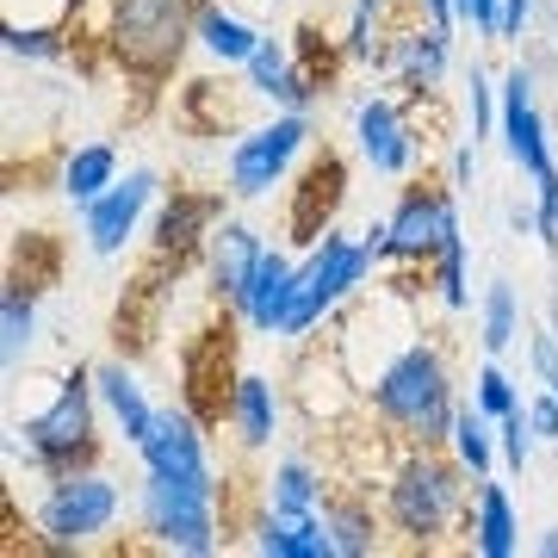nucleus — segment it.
<instances>
[{
    "label": "nucleus",
    "mask_w": 558,
    "mask_h": 558,
    "mask_svg": "<svg viewBox=\"0 0 558 558\" xmlns=\"http://www.w3.org/2000/svg\"><path fill=\"white\" fill-rule=\"evenodd\" d=\"M534 553H539V558H558V527H546V534L534 539Z\"/></svg>",
    "instance_id": "c03bdc74"
},
{
    "label": "nucleus",
    "mask_w": 558,
    "mask_h": 558,
    "mask_svg": "<svg viewBox=\"0 0 558 558\" xmlns=\"http://www.w3.org/2000/svg\"><path fill=\"white\" fill-rule=\"evenodd\" d=\"M223 199H230V193H186V186H174V193L161 199V211H156V230H149L156 260L205 255V236L223 223Z\"/></svg>",
    "instance_id": "dca6fc26"
},
{
    "label": "nucleus",
    "mask_w": 558,
    "mask_h": 558,
    "mask_svg": "<svg viewBox=\"0 0 558 558\" xmlns=\"http://www.w3.org/2000/svg\"><path fill=\"white\" fill-rule=\"evenodd\" d=\"M311 137H317L311 112H274L267 124H248L236 137V149H230V161H223V193L242 205L274 199L286 186V174L311 156Z\"/></svg>",
    "instance_id": "6e6552de"
},
{
    "label": "nucleus",
    "mask_w": 558,
    "mask_h": 558,
    "mask_svg": "<svg viewBox=\"0 0 558 558\" xmlns=\"http://www.w3.org/2000/svg\"><path fill=\"white\" fill-rule=\"evenodd\" d=\"M94 385H100V403H106V416H112V428H119V440L137 453L143 440H149V428H156V403L143 398L131 360H100Z\"/></svg>",
    "instance_id": "412c9836"
},
{
    "label": "nucleus",
    "mask_w": 558,
    "mask_h": 558,
    "mask_svg": "<svg viewBox=\"0 0 558 558\" xmlns=\"http://www.w3.org/2000/svg\"><path fill=\"white\" fill-rule=\"evenodd\" d=\"M354 149L385 180L422 174V131L398 94H366V100H354Z\"/></svg>",
    "instance_id": "9d476101"
},
{
    "label": "nucleus",
    "mask_w": 558,
    "mask_h": 558,
    "mask_svg": "<svg viewBox=\"0 0 558 558\" xmlns=\"http://www.w3.org/2000/svg\"><path fill=\"white\" fill-rule=\"evenodd\" d=\"M119 515H124V497L100 465L44 478V497L32 502L38 546H50V553H87V546H100V539L119 527Z\"/></svg>",
    "instance_id": "0eeeda50"
},
{
    "label": "nucleus",
    "mask_w": 558,
    "mask_h": 558,
    "mask_svg": "<svg viewBox=\"0 0 558 558\" xmlns=\"http://www.w3.org/2000/svg\"><path fill=\"white\" fill-rule=\"evenodd\" d=\"M527 422H534L539 440H558V391H546V385H539L534 398H527Z\"/></svg>",
    "instance_id": "58836bf2"
},
{
    "label": "nucleus",
    "mask_w": 558,
    "mask_h": 558,
    "mask_svg": "<svg viewBox=\"0 0 558 558\" xmlns=\"http://www.w3.org/2000/svg\"><path fill=\"white\" fill-rule=\"evenodd\" d=\"M137 534L156 553L180 558H211L223 546V515H218V478H137Z\"/></svg>",
    "instance_id": "39448f33"
},
{
    "label": "nucleus",
    "mask_w": 558,
    "mask_h": 558,
    "mask_svg": "<svg viewBox=\"0 0 558 558\" xmlns=\"http://www.w3.org/2000/svg\"><path fill=\"white\" fill-rule=\"evenodd\" d=\"M428 286H435L440 311H472V267H465V230L447 223V236H440L435 260H428Z\"/></svg>",
    "instance_id": "c85d7f7f"
},
{
    "label": "nucleus",
    "mask_w": 558,
    "mask_h": 558,
    "mask_svg": "<svg viewBox=\"0 0 558 558\" xmlns=\"http://www.w3.org/2000/svg\"><path fill=\"white\" fill-rule=\"evenodd\" d=\"M119 174H124L119 143H106V137H100V143H81V149H69V156H62V180H57V186H62V199L81 211V205L100 199V193H106V186H112Z\"/></svg>",
    "instance_id": "393cba45"
},
{
    "label": "nucleus",
    "mask_w": 558,
    "mask_h": 558,
    "mask_svg": "<svg viewBox=\"0 0 558 558\" xmlns=\"http://www.w3.org/2000/svg\"><path fill=\"white\" fill-rule=\"evenodd\" d=\"M502 87V119H497V137H502V156L515 161L527 180H546L558 174V149H553V124L539 112V94H534V69L515 62L509 75L497 81Z\"/></svg>",
    "instance_id": "9b49d317"
},
{
    "label": "nucleus",
    "mask_w": 558,
    "mask_h": 558,
    "mask_svg": "<svg viewBox=\"0 0 558 558\" xmlns=\"http://www.w3.org/2000/svg\"><path fill=\"white\" fill-rule=\"evenodd\" d=\"M161 199V174L156 168H131L106 186L94 205H81V242L94 260H119L124 242L143 230V211Z\"/></svg>",
    "instance_id": "f8f14e48"
},
{
    "label": "nucleus",
    "mask_w": 558,
    "mask_h": 558,
    "mask_svg": "<svg viewBox=\"0 0 558 558\" xmlns=\"http://www.w3.org/2000/svg\"><path fill=\"white\" fill-rule=\"evenodd\" d=\"M299 186L304 193H299V205H292V242L311 248L323 230H336V205H341V193H348V168H341L336 149H323V156L304 168Z\"/></svg>",
    "instance_id": "6ab92c4d"
},
{
    "label": "nucleus",
    "mask_w": 558,
    "mask_h": 558,
    "mask_svg": "<svg viewBox=\"0 0 558 558\" xmlns=\"http://www.w3.org/2000/svg\"><path fill=\"white\" fill-rule=\"evenodd\" d=\"M472 403H478L484 416H509V410H521L527 398H521L515 379L497 366V354H484V366L472 373Z\"/></svg>",
    "instance_id": "473e14b6"
},
{
    "label": "nucleus",
    "mask_w": 558,
    "mask_h": 558,
    "mask_svg": "<svg viewBox=\"0 0 558 558\" xmlns=\"http://www.w3.org/2000/svg\"><path fill=\"white\" fill-rule=\"evenodd\" d=\"M32 341H38V286H32V274H13L0 292V360H7V373L32 354Z\"/></svg>",
    "instance_id": "bb28decb"
},
{
    "label": "nucleus",
    "mask_w": 558,
    "mask_h": 558,
    "mask_svg": "<svg viewBox=\"0 0 558 558\" xmlns=\"http://www.w3.org/2000/svg\"><path fill=\"white\" fill-rule=\"evenodd\" d=\"M360 398L366 410L403 440V447H447L453 435V416H459V385H453V366L440 354L428 329H410L391 360H379L366 379H360Z\"/></svg>",
    "instance_id": "f257e3e1"
},
{
    "label": "nucleus",
    "mask_w": 558,
    "mask_h": 558,
    "mask_svg": "<svg viewBox=\"0 0 558 558\" xmlns=\"http://www.w3.org/2000/svg\"><path fill=\"white\" fill-rule=\"evenodd\" d=\"M199 25V0H112L106 13V50L131 81L161 87L174 81L186 44Z\"/></svg>",
    "instance_id": "20e7f679"
},
{
    "label": "nucleus",
    "mask_w": 558,
    "mask_h": 558,
    "mask_svg": "<svg viewBox=\"0 0 558 558\" xmlns=\"http://www.w3.org/2000/svg\"><path fill=\"white\" fill-rule=\"evenodd\" d=\"M137 459H143V472H156V478H218L205 422L193 416L186 403L156 410V428H149V440L137 447Z\"/></svg>",
    "instance_id": "4468645a"
},
{
    "label": "nucleus",
    "mask_w": 558,
    "mask_h": 558,
    "mask_svg": "<svg viewBox=\"0 0 558 558\" xmlns=\"http://www.w3.org/2000/svg\"><path fill=\"white\" fill-rule=\"evenodd\" d=\"M292 299H299V260L286 255L279 242H267V255H260L255 279H248V292L230 304V317H236L248 336L274 341L279 329H286V317H292Z\"/></svg>",
    "instance_id": "2eb2a0df"
},
{
    "label": "nucleus",
    "mask_w": 558,
    "mask_h": 558,
    "mask_svg": "<svg viewBox=\"0 0 558 558\" xmlns=\"http://www.w3.org/2000/svg\"><path fill=\"white\" fill-rule=\"evenodd\" d=\"M416 7L440 25V32H459V7H453V0H416Z\"/></svg>",
    "instance_id": "a19ab883"
},
{
    "label": "nucleus",
    "mask_w": 558,
    "mask_h": 558,
    "mask_svg": "<svg viewBox=\"0 0 558 558\" xmlns=\"http://www.w3.org/2000/svg\"><path fill=\"white\" fill-rule=\"evenodd\" d=\"M472 484L478 478L447 447H403L379 490L385 534H398V546L410 553L447 546V534H465L472 521Z\"/></svg>",
    "instance_id": "f03ea898"
},
{
    "label": "nucleus",
    "mask_w": 558,
    "mask_h": 558,
    "mask_svg": "<svg viewBox=\"0 0 558 558\" xmlns=\"http://www.w3.org/2000/svg\"><path fill=\"white\" fill-rule=\"evenodd\" d=\"M472 174H478V143L459 137L453 149H447V186L459 193V186H472Z\"/></svg>",
    "instance_id": "4c0bfd02"
},
{
    "label": "nucleus",
    "mask_w": 558,
    "mask_h": 558,
    "mask_svg": "<svg viewBox=\"0 0 558 558\" xmlns=\"http://www.w3.org/2000/svg\"><path fill=\"white\" fill-rule=\"evenodd\" d=\"M527 366L546 391H558V329H527Z\"/></svg>",
    "instance_id": "c9c22d12"
},
{
    "label": "nucleus",
    "mask_w": 558,
    "mask_h": 558,
    "mask_svg": "<svg viewBox=\"0 0 558 558\" xmlns=\"http://www.w3.org/2000/svg\"><path fill=\"white\" fill-rule=\"evenodd\" d=\"M497 447H502V465H509V472H527V459H534V447H539L534 422H527V403L509 410V416H497Z\"/></svg>",
    "instance_id": "f704fd0d"
},
{
    "label": "nucleus",
    "mask_w": 558,
    "mask_h": 558,
    "mask_svg": "<svg viewBox=\"0 0 558 558\" xmlns=\"http://www.w3.org/2000/svg\"><path fill=\"white\" fill-rule=\"evenodd\" d=\"M0 44H7V57H25V62H62V57H69V38H62L57 25L7 20V25H0Z\"/></svg>",
    "instance_id": "7c9ffc66"
},
{
    "label": "nucleus",
    "mask_w": 558,
    "mask_h": 558,
    "mask_svg": "<svg viewBox=\"0 0 558 558\" xmlns=\"http://www.w3.org/2000/svg\"><path fill=\"white\" fill-rule=\"evenodd\" d=\"M267 32H255L248 20H236L223 0H199V25H193V44H199L205 57L218 62V69H242V62L255 57V44Z\"/></svg>",
    "instance_id": "b1692460"
},
{
    "label": "nucleus",
    "mask_w": 558,
    "mask_h": 558,
    "mask_svg": "<svg viewBox=\"0 0 558 558\" xmlns=\"http://www.w3.org/2000/svg\"><path fill=\"white\" fill-rule=\"evenodd\" d=\"M465 539H472V553H478V558H515L521 553L515 497H509L497 478H478V490H472V521H465Z\"/></svg>",
    "instance_id": "4be33fe9"
},
{
    "label": "nucleus",
    "mask_w": 558,
    "mask_h": 558,
    "mask_svg": "<svg viewBox=\"0 0 558 558\" xmlns=\"http://www.w3.org/2000/svg\"><path fill=\"white\" fill-rule=\"evenodd\" d=\"M373 267H379V260H373V248H366L360 236L323 230L299 260V299H292V317H286L279 341H304L311 329H323L341 304L360 299V286L373 279Z\"/></svg>",
    "instance_id": "423d86ee"
},
{
    "label": "nucleus",
    "mask_w": 558,
    "mask_h": 558,
    "mask_svg": "<svg viewBox=\"0 0 558 558\" xmlns=\"http://www.w3.org/2000/svg\"><path fill=\"white\" fill-rule=\"evenodd\" d=\"M100 385L94 366H75L62 391L50 398V410L25 422H7V459L38 472V478H62V472H87L100 465Z\"/></svg>",
    "instance_id": "7ed1b4c3"
},
{
    "label": "nucleus",
    "mask_w": 558,
    "mask_h": 558,
    "mask_svg": "<svg viewBox=\"0 0 558 558\" xmlns=\"http://www.w3.org/2000/svg\"><path fill=\"white\" fill-rule=\"evenodd\" d=\"M248 546L260 558H341L323 509H311V515H274V509H260Z\"/></svg>",
    "instance_id": "aec40b11"
},
{
    "label": "nucleus",
    "mask_w": 558,
    "mask_h": 558,
    "mask_svg": "<svg viewBox=\"0 0 558 558\" xmlns=\"http://www.w3.org/2000/svg\"><path fill=\"white\" fill-rule=\"evenodd\" d=\"M447 453L472 472V478H497L502 465V447H497V416H484L472 398H459V416H453V435H447Z\"/></svg>",
    "instance_id": "a878e982"
},
{
    "label": "nucleus",
    "mask_w": 558,
    "mask_h": 558,
    "mask_svg": "<svg viewBox=\"0 0 558 558\" xmlns=\"http://www.w3.org/2000/svg\"><path fill=\"white\" fill-rule=\"evenodd\" d=\"M230 435H236L242 453H267L279 440V422H286V403H279V385L267 373H236V391H230Z\"/></svg>",
    "instance_id": "a211bd4d"
},
{
    "label": "nucleus",
    "mask_w": 558,
    "mask_h": 558,
    "mask_svg": "<svg viewBox=\"0 0 558 558\" xmlns=\"http://www.w3.org/2000/svg\"><path fill=\"white\" fill-rule=\"evenodd\" d=\"M447 69H453V32H440L428 13H416L403 32H391L379 75H391L410 100H428L440 81H447Z\"/></svg>",
    "instance_id": "ddd939ff"
},
{
    "label": "nucleus",
    "mask_w": 558,
    "mask_h": 558,
    "mask_svg": "<svg viewBox=\"0 0 558 558\" xmlns=\"http://www.w3.org/2000/svg\"><path fill=\"white\" fill-rule=\"evenodd\" d=\"M360 242H366V248H373V260L385 267V218H379V223H366V230H360Z\"/></svg>",
    "instance_id": "37998d69"
},
{
    "label": "nucleus",
    "mask_w": 558,
    "mask_h": 558,
    "mask_svg": "<svg viewBox=\"0 0 558 558\" xmlns=\"http://www.w3.org/2000/svg\"><path fill=\"white\" fill-rule=\"evenodd\" d=\"M323 521L341 558H373L385 546V515H373V502L360 490H323Z\"/></svg>",
    "instance_id": "5701e85b"
},
{
    "label": "nucleus",
    "mask_w": 558,
    "mask_h": 558,
    "mask_svg": "<svg viewBox=\"0 0 558 558\" xmlns=\"http://www.w3.org/2000/svg\"><path fill=\"white\" fill-rule=\"evenodd\" d=\"M453 7H459V25H472L478 38L497 44V32H502V0H453Z\"/></svg>",
    "instance_id": "e433bc0d"
},
{
    "label": "nucleus",
    "mask_w": 558,
    "mask_h": 558,
    "mask_svg": "<svg viewBox=\"0 0 558 558\" xmlns=\"http://www.w3.org/2000/svg\"><path fill=\"white\" fill-rule=\"evenodd\" d=\"M465 112H472V143L497 137V119H502V87H490L478 62L465 69Z\"/></svg>",
    "instance_id": "72a5a7b5"
},
{
    "label": "nucleus",
    "mask_w": 558,
    "mask_h": 558,
    "mask_svg": "<svg viewBox=\"0 0 558 558\" xmlns=\"http://www.w3.org/2000/svg\"><path fill=\"white\" fill-rule=\"evenodd\" d=\"M509 230H515V236H534V205H509Z\"/></svg>",
    "instance_id": "79ce46f5"
},
{
    "label": "nucleus",
    "mask_w": 558,
    "mask_h": 558,
    "mask_svg": "<svg viewBox=\"0 0 558 558\" xmlns=\"http://www.w3.org/2000/svg\"><path fill=\"white\" fill-rule=\"evenodd\" d=\"M534 7H539V0H502V32H497V44H521V38H527Z\"/></svg>",
    "instance_id": "ea45409f"
},
{
    "label": "nucleus",
    "mask_w": 558,
    "mask_h": 558,
    "mask_svg": "<svg viewBox=\"0 0 558 558\" xmlns=\"http://www.w3.org/2000/svg\"><path fill=\"white\" fill-rule=\"evenodd\" d=\"M323 490L329 484L317 478V465L299 453H286L267 465V509L274 515H311V509H323Z\"/></svg>",
    "instance_id": "cd10ccee"
},
{
    "label": "nucleus",
    "mask_w": 558,
    "mask_h": 558,
    "mask_svg": "<svg viewBox=\"0 0 558 558\" xmlns=\"http://www.w3.org/2000/svg\"><path fill=\"white\" fill-rule=\"evenodd\" d=\"M447 223H459V193L447 180L410 174V186L398 193L391 218H385V267H403V274H428Z\"/></svg>",
    "instance_id": "1a4fd4ad"
},
{
    "label": "nucleus",
    "mask_w": 558,
    "mask_h": 558,
    "mask_svg": "<svg viewBox=\"0 0 558 558\" xmlns=\"http://www.w3.org/2000/svg\"><path fill=\"white\" fill-rule=\"evenodd\" d=\"M292 62H299V57H292V44L267 32V38L255 44V57L242 62V75H248V94H255V100H267V94H274L279 81L292 75Z\"/></svg>",
    "instance_id": "2f4dec72"
},
{
    "label": "nucleus",
    "mask_w": 558,
    "mask_h": 558,
    "mask_svg": "<svg viewBox=\"0 0 558 558\" xmlns=\"http://www.w3.org/2000/svg\"><path fill=\"white\" fill-rule=\"evenodd\" d=\"M521 341V299L509 279H490L478 299V348L484 354H509Z\"/></svg>",
    "instance_id": "c756f323"
},
{
    "label": "nucleus",
    "mask_w": 558,
    "mask_h": 558,
    "mask_svg": "<svg viewBox=\"0 0 558 558\" xmlns=\"http://www.w3.org/2000/svg\"><path fill=\"white\" fill-rule=\"evenodd\" d=\"M260 255H267V242L248 230L242 218H223L211 236H205V279H211V292L223 304H236L248 292V279H255Z\"/></svg>",
    "instance_id": "f3484780"
}]
</instances>
